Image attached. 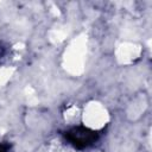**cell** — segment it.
Returning <instances> with one entry per match:
<instances>
[{
  "instance_id": "cell-1",
  "label": "cell",
  "mask_w": 152,
  "mask_h": 152,
  "mask_svg": "<svg viewBox=\"0 0 152 152\" xmlns=\"http://www.w3.org/2000/svg\"><path fill=\"white\" fill-rule=\"evenodd\" d=\"M64 138L72 147L77 150H84L93 146L100 138V133L87 126L78 125L68 128L64 132Z\"/></svg>"
},
{
  "instance_id": "cell-2",
  "label": "cell",
  "mask_w": 152,
  "mask_h": 152,
  "mask_svg": "<svg viewBox=\"0 0 152 152\" xmlns=\"http://www.w3.org/2000/svg\"><path fill=\"white\" fill-rule=\"evenodd\" d=\"M7 150H8L7 145H1L0 146V152H7Z\"/></svg>"
}]
</instances>
